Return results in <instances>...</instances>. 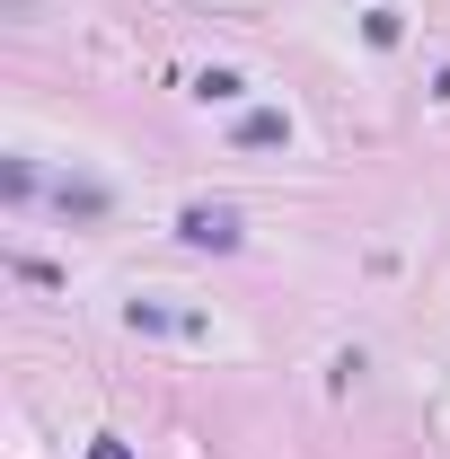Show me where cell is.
Returning a JSON list of instances; mask_svg holds the SVG:
<instances>
[{
    "instance_id": "2",
    "label": "cell",
    "mask_w": 450,
    "mask_h": 459,
    "mask_svg": "<svg viewBox=\"0 0 450 459\" xmlns=\"http://www.w3.org/2000/svg\"><path fill=\"white\" fill-rule=\"evenodd\" d=\"M124 318H133V327H160V336H203V318H195V309H169V300H133Z\"/></svg>"
},
{
    "instance_id": "3",
    "label": "cell",
    "mask_w": 450,
    "mask_h": 459,
    "mask_svg": "<svg viewBox=\"0 0 450 459\" xmlns=\"http://www.w3.org/2000/svg\"><path fill=\"white\" fill-rule=\"evenodd\" d=\"M282 142H291V115H274V107L238 115V151H282Z\"/></svg>"
},
{
    "instance_id": "6",
    "label": "cell",
    "mask_w": 450,
    "mask_h": 459,
    "mask_svg": "<svg viewBox=\"0 0 450 459\" xmlns=\"http://www.w3.org/2000/svg\"><path fill=\"white\" fill-rule=\"evenodd\" d=\"M89 459H133V451H124V442H98V451H89Z\"/></svg>"
},
{
    "instance_id": "5",
    "label": "cell",
    "mask_w": 450,
    "mask_h": 459,
    "mask_svg": "<svg viewBox=\"0 0 450 459\" xmlns=\"http://www.w3.org/2000/svg\"><path fill=\"white\" fill-rule=\"evenodd\" d=\"M62 212H71V221H98V212H107V186H62Z\"/></svg>"
},
{
    "instance_id": "1",
    "label": "cell",
    "mask_w": 450,
    "mask_h": 459,
    "mask_svg": "<svg viewBox=\"0 0 450 459\" xmlns=\"http://www.w3.org/2000/svg\"><path fill=\"white\" fill-rule=\"evenodd\" d=\"M177 238L186 247H238V212L229 204H186L177 212Z\"/></svg>"
},
{
    "instance_id": "4",
    "label": "cell",
    "mask_w": 450,
    "mask_h": 459,
    "mask_svg": "<svg viewBox=\"0 0 450 459\" xmlns=\"http://www.w3.org/2000/svg\"><path fill=\"white\" fill-rule=\"evenodd\" d=\"M195 98H203V107H229V98H247V80H238V71H203Z\"/></svg>"
}]
</instances>
